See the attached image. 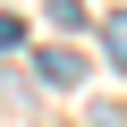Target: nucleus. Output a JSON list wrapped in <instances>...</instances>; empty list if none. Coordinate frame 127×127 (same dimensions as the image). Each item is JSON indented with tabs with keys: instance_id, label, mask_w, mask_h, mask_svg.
<instances>
[{
	"instance_id": "2",
	"label": "nucleus",
	"mask_w": 127,
	"mask_h": 127,
	"mask_svg": "<svg viewBox=\"0 0 127 127\" xmlns=\"http://www.w3.org/2000/svg\"><path fill=\"white\" fill-rule=\"evenodd\" d=\"M110 59H127V17H110Z\"/></svg>"
},
{
	"instance_id": "1",
	"label": "nucleus",
	"mask_w": 127,
	"mask_h": 127,
	"mask_svg": "<svg viewBox=\"0 0 127 127\" xmlns=\"http://www.w3.org/2000/svg\"><path fill=\"white\" fill-rule=\"evenodd\" d=\"M42 76H51V85H76V76H85V59H76V51H51V59H42Z\"/></svg>"
}]
</instances>
